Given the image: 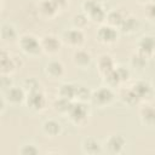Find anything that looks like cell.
Wrapping results in <instances>:
<instances>
[{
  "mask_svg": "<svg viewBox=\"0 0 155 155\" xmlns=\"http://www.w3.org/2000/svg\"><path fill=\"white\" fill-rule=\"evenodd\" d=\"M0 85H1V88L2 91L11 87L13 85V81H12V78L11 75H6V74H1V78H0Z\"/></svg>",
  "mask_w": 155,
  "mask_h": 155,
  "instance_id": "cell-35",
  "label": "cell"
},
{
  "mask_svg": "<svg viewBox=\"0 0 155 155\" xmlns=\"http://www.w3.org/2000/svg\"><path fill=\"white\" fill-rule=\"evenodd\" d=\"M0 38L1 41L5 44H12L15 41H18L19 35L17 28L10 23V22H2L1 29H0Z\"/></svg>",
  "mask_w": 155,
  "mask_h": 155,
  "instance_id": "cell-22",
  "label": "cell"
},
{
  "mask_svg": "<svg viewBox=\"0 0 155 155\" xmlns=\"http://www.w3.org/2000/svg\"><path fill=\"white\" fill-rule=\"evenodd\" d=\"M102 79H103L104 85L110 87V88H116V87H120L122 85V82H121V80H120V78H119V75H117L115 69L111 70L110 73L103 75Z\"/></svg>",
  "mask_w": 155,
  "mask_h": 155,
  "instance_id": "cell-29",
  "label": "cell"
},
{
  "mask_svg": "<svg viewBox=\"0 0 155 155\" xmlns=\"http://www.w3.org/2000/svg\"><path fill=\"white\" fill-rule=\"evenodd\" d=\"M81 10L87 15L91 22L96 24H103L105 23L107 18V11L104 10L102 4H98L93 0H84L81 4Z\"/></svg>",
  "mask_w": 155,
  "mask_h": 155,
  "instance_id": "cell-5",
  "label": "cell"
},
{
  "mask_svg": "<svg viewBox=\"0 0 155 155\" xmlns=\"http://www.w3.org/2000/svg\"><path fill=\"white\" fill-rule=\"evenodd\" d=\"M62 41L63 44L68 45L69 47H73V48H80L84 46L85 41H86V35L84 33L82 29H78V28H70V29H65L62 35Z\"/></svg>",
  "mask_w": 155,
  "mask_h": 155,
  "instance_id": "cell-8",
  "label": "cell"
},
{
  "mask_svg": "<svg viewBox=\"0 0 155 155\" xmlns=\"http://www.w3.org/2000/svg\"><path fill=\"white\" fill-rule=\"evenodd\" d=\"M23 58L18 54H11L7 50L2 48L0 52V71L1 74L12 75L17 69L23 67Z\"/></svg>",
  "mask_w": 155,
  "mask_h": 155,
  "instance_id": "cell-4",
  "label": "cell"
},
{
  "mask_svg": "<svg viewBox=\"0 0 155 155\" xmlns=\"http://www.w3.org/2000/svg\"><path fill=\"white\" fill-rule=\"evenodd\" d=\"M90 18L87 17V15L85 12H79V13H75L71 18V23H73V27L74 28H78V29H85L88 23H90Z\"/></svg>",
  "mask_w": 155,
  "mask_h": 155,
  "instance_id": "cell-31",
  "label": "cell"
},
{
  "mask_svg": "<svg viewBox=\"0 0 155 155\" xmlns=\"http://www.w3.org/2000/svg\"><path fill=\"white\" fill-rule=\"evenodd\" d=\"M91 109L88 103H82L74 101L71 108L69 109L68 114L65 115L70 124H73L75 127H84L90 119Z\"/></svg>",
  "mask_w": 155,
  "mask_h": 155,
  "instance_id": "cell-1",
  "label": "cell"
},
{
  "mask_svg": "<svg viewBox=\"0 0 155 155\" xmlns=\"http://www.w3.org/2000/svg\"><path fill=\"white\" fill-rule=\"evenodd\" d=\"M132 90L134 91L136 96L138 97L140 103H149L153 101L155 96V90L150 81L145 79H138L131 85Z\"/></svg>",
  "mask_w": 155,
  "mask_h": 155,
  "instance_id": "cell-6",
  "label": "cell"
},
{
  "mask_svg": "<svg viewBox=\"0 0 155 155\" xmlns=\"http://www.w3.org/2000/svg\"><path fill=\"white\" fill-rule=\"evenodd\" d=\"M139 120L147 127L155 126V107L149 103H143L139 108Z\"/></svg>",
  "mask_w": 155,
  "mask_h": 155,
  "instance_id": "cell-19",
  "label": "cell"
},
{
  "mask_svg": "<svg viewBox=\"0 0 155 155\" xmlns=\"http://www.w3.org/2000/svg\"><path fill=\"white\" fill-rule=\"evenodd\" d=\"M21 85H22V87L25 90L27 93L42 90V86H41L40 81H39L36 78H34V76H28V78H25V79L22 81Z\"/></svg>",
  "mask_w": 155,
  "mask_h": 155,
  "instance_id": "cell-30",
  "label": "cell"
},
{
  "mask_svg": "<svg viewBox=\"0 0 155 155\" xmlns=\"http://www.w3.org/2000/svg\"><path fill=\"white\" fill-rule=\"evenodd\" d=\"M116 99V94L114 92V88H110L105 85L97 87L96 90H92V96H91V104L97 107V108H107L111 105Z\"/></svg>",
  "mask_w": 155,
  "mask_h": 155,
  "instance_id": "cell-3",
  "label": "cell"
},
{
  "mask_svg": "<svg viewBox=\"0 0 155 155\" xmlns=\"http://www.w3.org/2000/svg\"><path fill=\"white\" fill-rule=\"evenodd\" d=\"M136 51L148 59L153 58L155 56V35H153V34L142 35L137 40Z\"/></svg>",
  "mask_w": 155,
  "mask_h": 155,
  "instance_id": "cell-12",
  "label": "cell"
},
{
  "mask_svg": "<svg viewBox=\"0 0 155 155\" xmlns=\"http://www.w3.org/2000/svg\"><path fill=\"white\" fill-rule=\"evenodd\" d=\"M120 36V30L115 27H111L107 23H103L98 27L97 31H96V39L103 44V45H114Z\"/></svg>",
  "mask_w": 155,
  "mask_h": 155,
  "instance_id": "cell-7",
  "label": "cell"
},
{
  "mask_svg": "<svg viewBox=\"0 0 155 155\" xmlns=\"http://www.w3.org/2000/svg\"><path fill=\"white\" fill-rule=\"evenodd\" d=\"M144 17L149 23L155 24V1L144 5Z\"/></svg>",
  "mask_w": 155,
  "mask_h": 155,
  "instance_id": "cell-33",
  "label": "cell"
},
{
  "mask_svg": "<svg viewBox=\"0 0 155 155\" xmlns=\"http://www.w3.org/2000/svg\"><path fill=\"white\" fill-rule=\"evenodd\" d=\"M40 44L42 48V53L47 56H54L59 52L63 41L61 36H57L56 34H45L40 38Z\"/></svg>",
  "mask_w": 155,
  "mask_h": 155,
  "instance_id": "cell-11",
  "label": "cell"
},
{
  "mask_svg": "<svg viewBox=\"0 0 155 155\" xmlns=\"http://www.w3.org/2000/svg\"><path fill=\"white\" fill-rule=\"evenodd\" d=\"M75 92H76V85L73 82H63L59 85L57 90V96L63 97L70 101L75 99Z\"/></svg>",
  "mask_w": 155,
  "mask_h": 155,
  "instance_id": "cell-25",
  "label": "cell"
},
{
  "mask_svg": "<svg viewBox=\"0 0 155 155\" xmlns=\"http://www.w3.org/2000/svg\"><path fill=\"white\" fill-rule=\"evenodd\" d=\"M148 61H149L148 58H145L144 56H142L140 53H138L136 51L130 56L128 63H130V67L132 69H134L137 71H143L148 65Z\"/></svg>",
  "mask_w": 155,
  "mask_h": 155,
  "instance_id": "cell-24",
  "label": "cell"
},
{
  "mask_svg": "<svg viewBox=\"0 0 155 155\" xmlns=\"http://www.w3.org/2000/svg\"><path fill=\"white\" fill-rule=\"evenodd\" d=\"M17 44H18L19 50L28 57L36 58L42 53L40 39L31 33H25V34L19 35Z\"/></svg>",
  "mask_w": 155,
  "mask_h": 155,
  "instance_id": "cell-2",
  "label": "cell"
},
{
  "mask_svg": "<svg viewBox=\"0 0 155 155\" xmlns=\"http://www.w3.org/2000/svg\"><path fill=\"white\" fill-rule=\"evenodd\" d=\"M41 131L45 134V137H47V138H56V137L62 134L63 126H62V124L58 120L50 117V119H46L41 124Z\"/></svg>",
  "mask_w": 155,
  "mask_h": 155,
  "instance_id": "cell-18",
  "label": "cell"
},
{
  "mask_svg": "<svg viewBox=\"0 0 155 155\" xmlns=\"http://www.w3.org/2000/svg\"><path fill=\"white\" fill-rule=\"evenodd\" d=\"M96 68H97V71L99 73L101 76L110 73L111 70H114L116 68V63H115L114 57L109 53L99 54L96 59Z\"/></svg>",
  "mask_w": 155,
  "mask_h": 155,
  "instance_id": "cell-16",
  "label": "cell"
},
{
  "mask_svg": "<svg viewBox=\"0 0 155 155\" xmlns=\"http://www.w3.org/2000/svg\"><path fill=\"white\" fill-rule=\"evenodd\" d=\"M115 70H116V73H117V75H119V78H120L122 85L130 80V78H131V70H130L128 67H125V65H116Z\"/></svg>",
  "mask_w": 155,
  "mask_h": 155,
  "instance_id": "cell-34",
  "label": "cell"
},
{
  "mask_svg": "<svg viewBox=\"0 0 155 155\" xmlns=\"http://www.w3.org/2000/svg\"><path fill=\"white\" fill-rule=\"evenodd\" d=\"M92 96V90L88 88L85 85H76V92H75V99L78 102L82 103H90Z\"/></svg>",
  "mask_w": 155,
  "mask_h": 155,
  "instance_id": "cell-28",
  "label": "cell"
},
{
  "mask_svg": "<svg viewBox=\"0 0 155 155\" xmlns=\"http://www.w3.org/2000/svg\"><path fill=\"white\" fill-rule=\"evenodd\" d=\"M44 74L50 80H59L65 74V67L59 59H50L44 65Z\"/></svg>",
  "mask_w": 155,
  "mask_h": 155,
  "instance_id": "cell-14",
  "label": "cell"
},
{
  "mask_svg": "<svg viewBox=\"0 0 155 155\" xmlns=\"http://www.w3.org/2000/svg\"><path fill=\"white\" fill-rule=\"evenodd\" d=\"M71 61H73V64L76 68H79V69H88L90 65L92 64L93 57H92L90 51L80 47V48H76L73 52Z\"/></svg>",
  "mask_w": 155,
  "mask_h": 155,
  "instance_id": "cell-15",
  "label": "cell"
},
{
  "mask_svg": "<svg viewBox=\"0 0 155 155\" xmlns=\"http://www.w3.org/2000/svg\"><path fill=\"white\" fill-rule=\"evenodd\" d=\"M18 153L21 155H38L40 153L39 150V147L33 143V142H27V143H23L19 149H18Z\"/></svg>",
  "mask_w": 155,
  "mask_h": 155,
  "instance_id": "cell-32",
  "label": "cell"
},
{
  "mask_svg": "<svg viewBox=\"0 0 155 155\" xmlns=\"http://www.w3.org/2000/svg\"><path fill=\"white\" fill-rule=\"evenodd\" d=\"M27 108L33 113H42L47 108V98L42 90L27 93L25 103Z\"/></svg>",
  "mask_w": 155,
  "mask_h": 155,
  "instance_id": "cell-9",
  "label": "cell"
},
{
  "mask_svg": "<svg viewBox=\"0 0 155 155\" xmlns=\"http://www.w3.org/2000/svg\"><path fill=\"white\" fill-rule=\"evenodd\" d=\"M136 2H138V4H140V5H147V4H149V2H151L153 0H134Z\"/></svg>",
  "mask_w": 155,
  "mask_h": 155,
  "instance_id": "cell-37",
  "label": "cell"
},
{
  "mask_svg": "<svg viewBox=\"0 0 155 155\" xmlns=\"http://www.w3.org/2000/svg\"><path fill=\"white\" fill-rule=\"evenodd\" d=\"M80 147H81V151L87 155H97L103 153V143L92 136L85 137L81 140Z\"/></svg>",
  "mask_w": 155,
  "mask_h": 155,
  "instance_id": "cell-17",
  "label": "cell"
},
{
  "mask_svg": "<svg viewBox=\"0 0 155 155\" xmlns=\"http://www.w3.org/2000/svg\"><path fill=\"white\" fill-rule=\"evenodd\" d=\"M38 11L41 17L50 21V19H53L61 10L52 0H41L38 4Z\"/></svg>",
  "mask_w": 155,
  "mask_h": 155,
  "instance_id": "cell-21",
  "label": "cell"
},
{
  "mask_svg": "<svg viewBox=\"0 0 155 155\" xmlns=\"http://www.w3.org/2000/svg\"><path fill=\"white\" fill-rule=\"evenodd\" d=\"M2 97L6 99V102L8 103V105L17 107L19 104L25 103L27 92L22 87V85L21 86L12 85L11 87H8V88H6V90L2 91Z\"/></svg>",
  "mask_w": 155,
  "mask_h": 155,
  "instance_id": "cell-13",
  "label": "cell"
},
{
  "mask_svg": "<svg viewBox=\"0 0 155 155\" xmlns=\"http://www.w3.org/2000/svg\"><path fill=\"white\" fill-rule=\"evenodd\" d=\"M119 99L126 107H136L137 104L140 103L138 97L136 96L134 91L132 90V87H124V88H121L120 93H119Z\"/></svg>",
  "mask_w": 155,
  "mask_h": 155,
  "instance_id": "cell-23",
  "label": "cell"
},
{
  "mask_svg": "<svg viewBox=\"0 0 155 155\" xmlns=\"http://www.w3.org/2000/svg\"><path fill=\"white\" fill-rule=\"evenodd\" d=\"M52 1L59 7V10L65 8V7L68 6V4H69V0H52Z\"/></svg>",
  "mask_w": 155,
  "mask_h": 155,
  "instance_id": "cell-36",
  "label": "cell"
},
{
  "mask_svg": "<svg viewBox=\"0 0 155 155\" xmlns=\"http://www.w3.org/2000/svg\"><path fill=\"white\" fill-rule=\"evenodd\" d=\"M125 19V16L122 15L121 11L119 10H110L109 12H107V18H105V23L111 25V27H115V28H120V25L122 24Z\"/></svg>",
  "mask_w": 155,
  "mask_h": 155,
  "instance_id": "cell-27",
  "label": "cell"
},
{
  "mask_svg": "<svg viewBox=\"0 0 155 155\" xmlns=\"http://www.w3.org/2000/svg\"><path fill=\"white\" fill-rule=\"evenodd\" d=\"M126 144H127V140L122 134L120 133L110 134L103 142V151H105L107 154H111V155L121 154L125 150Z\"/></svg>",
  "mask_w": 155,
  "mask_h": 155,
  "instance_id": "cell-10",
  "label": "cell"
},
{
  "mask_svg": "<svg viewBox=\"0 0 155 155\" xmlns=\"http://www.w3.org/2000/svg\"><path fill=\"white\" fill-rule=\"evenodd\" d=\"M140 29V22L139 19L133 16V15H127L125 16V19L122 22V24L120 25L119 30H120V34H124V35H133L136 34L138 30Z\"/></svg>",
  "mask_w": 155,
  "mask_h": 155,
  "instance_id": "cell-20",
  "label": "cell"
},
{
  "mask_svg": "<svg viewBox=\"0 0 155 155\" xmlns=\"http://www.w3.org/2000/svg\"><path fill=\"white\" fill-rule=\"evenodd\" d=\"M93 1H96V2H98V4H102V5H103L107 0H93Z\"/></svg>",
  "mask_w": 155,
  "mask_h": 155,
  "instance_id": "cell-38",
  "label": "cell"
},
{
  "mask_svg": "<svg viewBox=\"0 0 155 155\" xmlns=\"http://www.w3.org/2000/svg\"><path fill=\"white\" fill-rule=\"evenodd\" d=\"M73 102H74V101H70V99H67V98H63V97H58V96H57V98L54 99L52 107H53V110H54L56 113H58L59 115L65 116V115L68 114L69 109L71 108Z\"/></svg>",
  "mask_w": 155,
  "mask_h": 155,
  "instance_id": "cell-26",
  "label": "cell"
}]
</instances>
